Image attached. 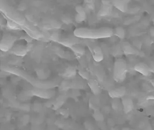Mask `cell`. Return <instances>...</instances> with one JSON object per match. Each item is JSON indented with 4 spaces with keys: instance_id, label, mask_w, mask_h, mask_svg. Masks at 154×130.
Masks as SVG:
<instances>
[{
    "instance_id": "cell-1",
    "label": "cell",
    "mask_w": 154,
    "mask_h": 130,
    "mask_svg": "<svg viewBox=\"0 0 154 130\" xmlns=\"http://www.w3.org/2000/svg\"><path fill=\"white\" fill-rule=\"evenodd\" d=\"M1 69L2 71L7 72L10 74L14 75L19 78L23 79L35 88L54 89L59 86L62 81V79L60 78L45 80L39 79L23 70L6 63H2Z\"/></svg>"
},
{
    "instance_id": "cell-2",
    "label": "cell",
    "mask_w": 154,
    "mask_h": 130,
    "mask_svg": "<svg viewBox=\"0 0 154 130\" xmlns=\"http://www.w3.org/2000/svg\"><path fill=\"white\" fill-rule=\"evenodd\" d=\"M74 35L83 39H98L112 37L114 35V30L109 27L97 29L80 28L75 29Z\"/></svg>"
},
{
    "instance_id": "cell-3",
    "label": "cell",
    "mask_w": 154,
    "mask_h": 130,
    "mask_svg": "<svg viewBox=\"0 0 154 130\" xmlns=\"http://www.w3.org/2000/svg\"><path fill=\"white\" fill-rule=\"evenodd\" d=\"M0 11L7 20L17 23L22 27L28 21L18 10L9 5L5 1H0Z\"/></svg>"
},
{
    "instance_id": "cell-4",
    "label": "cell",
    "mask_w": 154,
    "mask_h": 130,
    "mask_svg": "<svg viewBox=\"0 0 154 130\" xmlns=\"http://www.w3.org/2000/svg\"><path fill=\"white\" fill-rule=\"evenodd\" d=\"M56 95V91L54 89H43L32 87L20 94V99H25L29 97L35 96L43 99H49Z\"/></svg>"
},
{
    "instance_id": "cell-5",
    "label": "cell",
    "mask_w": 154,
    "mask_h": 130,
    "mask_svg": "<svg viewBox=\"0 0 154 130\" xmlns=\"http://www.w3.org/2000/svg\"><path fill=\"white\" fill-rule=\"evenodd\" d=\"M127 72V64L125 60L118 58L114 63L113 79L117 83L123 82L125 79Z\"/></svg>"
},
{
    "instance_id": "cell-6",
    "label": "cell",
    "mask_w": 154,
    "mask_h": 130,
    "mask_svg": "<svg viewBox=\"0 0 154 130\" xmlns=\"http://www.w3.org/2000/svg\"><path fill=\"white\" fill-rule=\"evenodd\" d=\"M17 40V36L11 34H4L0 42V49L4 52H9L14 46V43Z\"/></svg>"
},
{
    "instance_id": "cell-7",
    "label": "cell",
    "mask_w": 154,
    "mask_h": 130,
    "mask_svg": "<svg viewBox=\"0 0 154 130\" xmlns=\"http://www.w3.org/2000/svg\"><path fill=\"white\" fill-rule=\"evenodd\" d=\"M27 35L32 39L41 40L43 39V32L40 31L37 28L32 24L30 22L27 21V23L22 27Z\"/></svg>"
},
{
    "instance_id": "cell-8",
    "label": "cell",
    "mask_w": 154,
    "mask_h": 130,
    "mask_svg": "<svg viewBox=\"0 0 154 130\" xmlns=\"http://www.w3.org/2000/svg\"><path fill=\"white\" fill-rule=\"evenodd\" d=\"M85 43L88 47L93 58L96 62H101L103 59V53L100 46L89 41L85 42Z\"/></svg>"
},
{
    "instance_id": "cell-9",
    "label": "cell",
    "mask_w": 154,
    "mask_h": 130,
    "mask_svg": "<svg viewBox=\"0 0 154 130\" xmlns=\"http://www.w3.org/2000/svg\"><path fill=\"white\" fill-rule=\"evenodd\" d=\"M33 48V45L31 43L27 46L16 45L9 52L11 54L14 56L23 57L26 56L28 52L31 51Z\"/></svg>"
},
{
    "instance_id": "cell-10",
    "label": "cell",
    "mask_w": 154,
    "mask_h": 130,
    "mask_svg": "<svg viewBox=\"0 0 154 130\" xmlns=\"http://www.w3.org/2000/svg\"><path fill=\"white\" fill-rule=\"evenodd\" d=\"M83 41L75 36H69L67 37L61 38L59 43L66 47L71 48L72 47L77 45L83 44Z\"/></svg>"
},
{
    "instance_id": "cell-11",
    "label": "cell",
    "mask_w": 154,
    "mask_h": 130,
    "mask_svg": "<svg viewBox=\"0 0 154 130\" xmlns=\"http://www.w3.org/2000/svg\"><path fill=\"white\" fill-rule=\"evenodd\" d=\"M87 84L85 80L75 76L74 79L69 80V89L83 90L86 88Z\"/></svg>"
},
{
    "instance_id": "cell-12",
    "label": "cell",
    "mask_w": 154,
    "mask_h": 130,
    "mask_svg": "<svg viewBox=\"0 0 154 130\" xmlns=\"http://www.w3.org/2000/svg\"><path fill=\"white\" fill-rule=\"evenodd\" d=\"M102 5L97 14L98 17H103L111 14L112 11V3L109 1H102Z\"/></svg>"
},
{
    "instance_id": "cell-13",
    "label": "cell",
    "mask_w": 154,
    "mask_h": 130,
    "mask_svg": "<svg viewBox=\"0 0 154 130\" xmlns=\"http://www.w3.org/2000/svg\"><path fill=\"white\" fill-rule=\"evenodd\" d=\"M134 70L145 76H150L152 72L150 67L143 63H139L136 64L134 66Z\"/></svg>"
},
{
    "instance_id": "cell-14",
    "label": "cell",
    "mask_w": 154,
    "mask_h": 130,
    "mask_svg": "<svg viewBox=\"0 0 154 130\" xmlns=\"http://www.w3.org/2000/svg\"><path fill=\"white\" fill-rule=\"evenodd\" d=\"M121 99L122 109L125 113L128 114L131 112L134 108L133 102L131 98L128 96H125Z\"/></svg>"
},
{
    "instance_id": "cell-15",
    "label": "cell",
    "mask_w": 154,
    "mask_h": 130,
    "mask_svg": "<svg viewBox=\"0 0 154 130\" xmlns=\"http://www.w3.org/2000/svg\"><path fill=\"white\" fill-rule=\"evenodd\" d=\"M126 93V88L125 87L122 86L116 89H111L110 91H109V97L113 99H119L125 97Z\"/></svg>"
},
{
    "instance_id": "cell-16",
    "label": "cell",
    "mask_w": 154,
    "mask_h": 130,
    "mask_svg": "<svg viewBox=\"0 0 154 130\" xmlns=\"http://www.w3.org/2000/svg\"><path fill=\"white\" fill-rule=\"evenodd\" d=\"M87 81L88 85L91 89L92 92L96 96L99 95L101 92V89L97 79L91 76Z\"/></svg>"
},
{
    "instance_id": "cell-17",
    "label": "cell",
    "mask_w": 154,
    "mask_h": 130,
    "mask_svg": "<svg viewBox=\"0 0 154 130\" xmlns=\"http://www.w3.org/2000/svg\"><path fill=\"white\" fill-rule=\"evenodd\" d=\"M53 51L60 57L68 60H73L74 59V56L69 51H65L63 50L58 46L53 47Z\"/></svg>"
},
{
    "instance_id": "cell-18",
    "label": "cell",
    "mask_w": 154,
    "mask_h": 130,
    "mask_svg": "<svg viewBox=\"0 0 154 130\" xmlns=\"http://www.w3.org/2000/svg\"><path fill=\"white\" fill-rule=\"evenodd\" d=\"M77 70L75 66L67 67L62 74V78L65 80H71L76 76Z\"/></svg>"
},
{
    "instance_id": "cell-19",
    "label": "cell",
    "mask_w": 154,
    "mask_h": 130,
    "mask_svg": "<svg viewBox=\"0 0 154 130\" xmlns=\"http://www.w3.org/2000/svg\"><path fill=\"white\" fill-rule=\"evenodd\" d=\"M76 14L75 17V21L78 23H81L86 19V12L84 7L81 6H77L75 8Z\"/></svg>"
},
{
    "instance_id": "cell-20",
    "label": "cell",
    "mask_w": 154,
    "mask_h": 130,
    "mask_svg": "<svg viewBox=\"0 0 154 130\" xmlns=\"http://www.w3.org/2000/svg\"><path fill=\"white\" fill-rule=\"evenodd\" d=\"M128 1H113L112 4L119 11L126 12L128 10Z\"/></svg>"
},
{
    "instance_id": "cell-21",
    "label": "cell",
    "mask_w": 154,
    "mask_h": 130,
    "mask_svg": "<svg viewBox=\"0 0 154 130\" xmlns=\"http://www.w3.org/2000/svg\"><path fill=\"white\" fill-rule=\"evenodd\" d=\"M123 52L126 55H136L138 53L137 50L135 48L133 47L130 43L124 42L122 47Z\"/></svg>"
},
{
    "instance_id": "cell-22",
    "label": "cell",
    "mask_w": 154,
    "mask_h": 130,
    "mask_svg": "<svg viewBox=\"0 0 154 130\" xmlns=\"http://www.w3.org/2000/svg\"><path fill=\"white\" fill-rule=\"evenodd\" d=\"M67 97V95L65 93L58 96L54 101L53 108L54 110H57L61 107L66 101Z\"/></svg>"
},
{
    "instance_id": "cell-23",
    "label": "cell",
    "mask_w": 154,
    "mask_h": 130,
    "mask_svg": "<svg viewBox=\"0 0 154 130\" xmlns=\"http://www.w3.org/2000/svg\"><path fill=\"white\" fill-rule=\"evenodd\" d=\"M72 51L75 53V55L81 58L83 57L86 54V50L82 45H77L72 47L70 48Z\"/></svg>"
},
{
    "instance_id": "cell-24",
    "label": "cell",
    "mask_w": 154,
    "mask_h": 130,
    "mask_svg": "<svg viewBox=\"0 0 154 130\" xmlns=\"http://www.w3.org/2000/svg\"><path fill=\"white\" fill-rule=\"evenodd\" d=\"M38 79L42 80H47L49 76V70L45 68H40L36 70Z\"/></svg>"
},
{
    "instance_id": "cell-25",
    "label": "cell",
    "mask_w": 154,
    "mask_h": 130,
    "mask_svg": "<svg viewBox=\"0 0 154 130\" xmlns=\"http://www.w3.org/2000/svg\"><path fill=\"white\" fill-rule=\"evenodd\" d=\"M45 22L49 25V27H51V29L57 30L62 27L61 23L54 19H49L45 21Z\"/></svg>"
},
{
    "instance_id": "cell-26",
    "label": "cell",
    "mask_w": 154,
    "mask_h": 130,
    "mask_svg": "<svg viewBox=\"0 0 154 130\" xmlns=\"http://www.w3.org/2000/svg\"><path fill=\"white\" fill-rule=\"evenodd\" d=\"M111 105H112V109L116 112H120L122 109V102H121L120 100H119L118 98L113 99V101L111 103Z\"/></svg>"
},
{
    "instance_id": "cell-27",
    "label": "cell",
    "mask_w": 154,
    "mask_h": 130,
    "mask_svg": "<svg viewBox=\"0 0 154 130\" xmlns=\"http://www.w3.org/2000/svg\"><path fill=\"white\" fill-rule=\"evenodd\" d=\"M7 27L8 29L12 30H19L23 29L22 27L20 26L17 23L10 21V20H7Z\"/></svg>"
},
{
    "instance_id": "cell-28",
    "label": "cell",
    "mask_w": 154,
    "mask_h": 130,
    "mask_svg": "<svg viewBox=\"0 0 154 130\" xmlns=\"http://www.w3.org/2000/svg\"><path fill=\"white\" fill-rule=\"evenodd\" d=\"M114 35L116 36L120 39H122L123 38H125V32L123 28L122 27H118L114 29Z\"/></svg>"
},
{
    "instance_id": "cell-29",
    "label": "cell",
    "mask_w": 154,
    "mask_h": 130,
    "mask_svg": "<svg viewBox=\"0 0 154 130\" xmlns=\"http://www.w3.org/2000/svg\"><path fill=\"white\" fill-rule=\"evenodd\" d=\"M78 73L80 76L81 78L85 80H88L91 77V75L87 70H85L83 68L81 67L78 70Z\"/></svg>"
},
{
    "instance_id": "cell-30",
    "label": "cell",
    "mask_w": 154,
    "mask_h": 130,
    "mask_svg": "<svg viewBox=\"0 0 154 130\" xmlns=\"http://www.w3.org/2000/svg\"><path fill=\"white\" fill-rule=\"evenodd\" d=\"M84 2L85 7H86V8H84L85 9V11L86 10L93 11L95 9V6L93 1H85Z\"/></svg>"
},
{
    "instance_id": "cell-31",
    "label": "cell",
    "mask_w": 154,
    "mask_h": 130,
    "mask_svg": "<svg viewBox=\"0 0 154 130\" xmlns=\"http://www.w3.org/2000/svg\"><path fill=\"white\" fill-rule=\"evenodd\" d=\"M61 39V36H60V33L57 32V31H54V32H53L52 34H51V36H50V38H49V40L53 41L54 42H59Z\"/></svg>"
},
{
    "instance_id": "cell-32",
    "label": "cell",
    "mask_w": 154,
    "mask_h": 130,
    "mask_svg": "<svg viewBox=\"0 0 154 130\" xmlns=\"http://www.w3.org/2000/svg\"><path fill=\"white\" fill-rule=\"evenodd\" d=\"M84 126L87 130H100L96 125L90 121H86L84 123Z\"/></svg>"
},
{
    "instance_id": "cell-33",
    "label": "cell",
    "mask_w": 154,
    "mask_h": 130,
    "mask_svg": "<svg viewBox=\"0 0 154 130\" xmlns=\"http://www.w3.org/2000/svg\"><path fill=\"white\" fill-rule=\"evenodd\" d=\"M94 117L95 118V120L98 122H102L104 120V117L103 114L98 110H96L94 113Z\"/></svg>"
},
{
    "instance_id": "cell-34",
    "label": "cell",
    "mask_w": 154,
    "mask_h": 130,
    "mask_svg": "<svg viewBox=\"0 0 154 130\" xmlns=\"http://www.w3.org/2000/svg\"><path fill=\"white\" fill-rule=\"evenodd\" d=\"M62 21L66 24L71 23H72V19L69 16H65L62 18Z\"/></svg>"
},
{
    "instance_id": "cell-35",
    "label": "cell",
    "mask_w": 154,
    "mask_h": 130,
    "mask_svg": "<svg viewBox=\"0 0 154 130\" xmlns=\"http://www.w3.org/2000/svg\"><path fill=\"white\" fill-rule=\"evenodd\" d=\"M147 99L148 100H154V95H150V96H148L147 98Z\"/></svg>"
},
{
    "instance_id": "cell-36",
    "label": "cell",
    "mask_w": 154,
    "mask_h": 130,
    "mask_svg": "<svg viewBox=\"0 0 154 130\" xmlns=\"http://www.w3.org/2000/svg\"><path fill=\"white\" fill-rule=\"evenodd\" d=\"M150 34L152 36H154V29H150Z\"/></svg>"
},
{
    "instance_id": "cell-37",
    "label": "cell",
    "mask_w": 154,
    "mask_h": 130,
    "mask_svg": "<svg viewBox=\"0 0 154 130\" xmlns=\"http://www.w3.org/2000/svg\"><path fill=\"white\" fill-rule=\"evenodd\" d=\"M122 130H133V129H131V128H129V127H124L122 128Z\"/></svg>"
},
{
    "instance_id": "cell-38",
    "label": "cell",
    "mask_w": 154,
    "mask_h": 130,
    "mask_svg": "<svg viewBox=\"0 0 154 130\" xmlns=\"http://www.w3.org/2000/svg\"><path fill=\"white\" fill-rule=\"evenodd\" d=\"M150 82H151V85H153V86L154 87V79L151 80Z\"/></svg>"
},
{
    "instance_id": "cell-39",
    "label": "cell",
    "mask_w": 154,
    "mask_h": 130,
    "mask_svg": "<svg viewBox=\"0 0 154 130\" xmlns=\"http://www.w3.org/2000/svg\"><path fill=\"white\" fill-rule=\"evenodd\" d=\"M111 130H119L118 128H116V127H112L111 128Z\"/></svg>"
}]
</instances>
